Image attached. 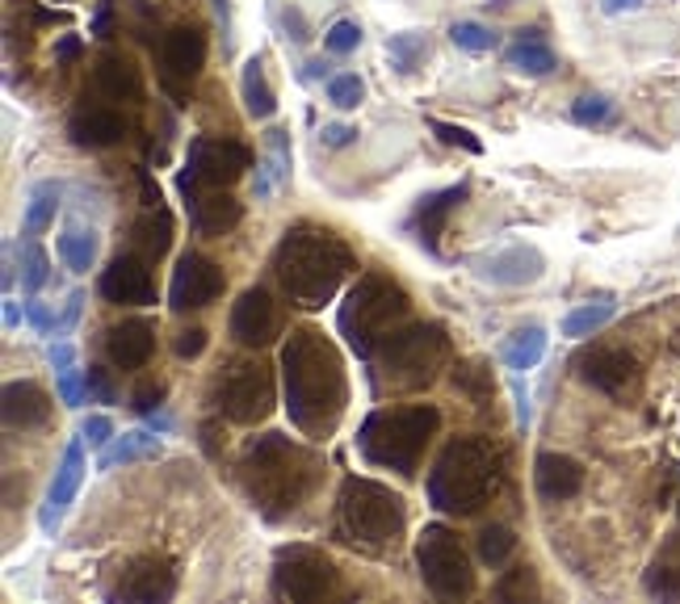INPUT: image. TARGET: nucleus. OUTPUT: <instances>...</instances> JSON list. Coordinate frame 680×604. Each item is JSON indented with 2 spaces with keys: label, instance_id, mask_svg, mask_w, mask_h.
<instances>
[{
  "label": "nucleus",
  "instance_id": "30",
  "mask_svg": "<svg viewBox=\"0 0 680 604\" xmlns=\"http://www.w3.org/2000/svg\"><path fill=\"white\" fill-rule=\"evenodd\" d=\"M130 240H135L139 256H148V261H160V256L172 248V219H169V210H160V206L148 210V214L135 223Z\"/></svg>",
  "mask_w": 680,
  "mask_h": 604
},
{
  "label": "nucleus",
  "instance_id": "6",
  "mask_svg": "<svg viewBox=\"0 0 680 604\" xmlns=\"http://www.w3.org/2000/svg\"><path fill=\"white\" fill-rule=\"evenodd\" d=\"M337 521L349 545H358L365 554H391L395 545L404 542L407 504L386 483L349 475V479L340 483Z\"/></svg>",
  "mask_w": 680,
  "mask_h": 604
},
{
  "label": "nucleus",
  "instance_id": "40",
  "mask_svg": "<svg viewBox=\"0 0 680 604\" xmlns=\"http://www.w3.org/2000/svg\"><path fill=\"white\" fill-rule=\"evenodd\" d=\"M642 584H647V592L659 596V601H672V596H680V559H672V554L656 559Z\"/></svg>",
  "mask_w": 680,
  "mask_h": 604
},
{
  "label": "nucleus",
  "instance_id": "23",
  "mask_svg": "<svg viewBox=\"0 0 680 604\" xmlns=\"http://www.w3.org/2000/svg\"><path fill=\"white\" fill-rule=\"evenodd\" d=\"M156 353V328L148 319H127L106 332V357L118 370H144Z\"/></svg>",
  "mask_w": 680,
  "mask_h": 604
},
{
  "label": "nucleus",
  "instance_id": "29",
  "mask_svg": "<svg viewBox=\"0 0 680 604\" xmlns=\"http://www.w3.org/2000/svg\"><path fill=\"white\" fill-rule=\"evenodd\" d=\"M240 93H244V109H248V118H256V123H265V118H274L277 114V93L269 88V81H265V63L261 60L244 63Z\"/></svg>",
  "mask_w": 680,
  "mask_h": 604
},
{
  "label": "nucleus",
  "instance_id": "44",
  "mask_svg": "<svg viewBox=\"0 0 680 604\" xmlns=\"http://www.w3.org/2000/svg\"><path fill=\"white\" fill-rule=\"evenodd\" d=\"M265 156H269V160H265V172H274L277 181L290 177V135H286V130H269V135H265Z\"/></svg>",
  "mask_w": 680,
  "mask_h": 604
},
{
  "label": "nucleus",
  "instance_id": "48",
  "mask_svg": "<svg viewBox=\"0 0 680 604\" xmlns=\"http://www.w3.org/2000/svg\"><path fill=\"white\" fill-rule=\"evenodd\" d=\"M85 391H88V403H114V382H109V370H102V365H88L85 370Z\"/></svg>",
  "mask_w": 680,
  "mask_h": 604
},
{
  "label": "nucleus",
  "instance_id": "8",
  "mask_svg": "<svg viewBox=\"0 0 680 604\" xmlns=\"http://www.w3.org/2000/svg\"><path fill=\"white\" fill-rule=\"evenodd\" d=\"M370 361L374 378L391 391H425L449 365V336L442 324H404L386 336Z\"/></svg>",
  "mask_w": 680,
  "mask_h": 604
},
{
  "label": "nucleus",
  "instance_id": "53",
  "mask_svg": "<svg viewBox=\"0 0 680 604\" xmlns=\"http://www.w3.org/2000/svg\"><path fill=\"white\" fill-rule=\"evenodd\" d=\"M319 139H323V147H349L353 139H358V130H353V126H344V123H332V126H323V130H319Z\"/></svg>",
  "mask_w": 680,
  "mask_h": 604
},
{
  "label": "nucleus",
  "instance_id": "20",
  "mask_svg": "<svg viewBox=\"0 0 680 604\" xmlns=\"http://www.w3.org/2000/svg\"><path fill=\"white\" fill-rule=\"evenodd\" d=\"M81 483H85V441H72L64 462H60V470H55V479L46 487V504H43V512H39L43 533H55V529H60V521H64L72 500H76V491H81Z\"/></svg>",
  "mask_w": 680,
  "mask_h": 604
},
{
  "label": "nucleus",
  "instance_id": "11",
  "mask_svg": "<svg viewBox=\"0 0 680 604\" xmlns=\"http://www.w3.org/2000/svg\"><path fill=\"white\" fill-rule=\"evenodd\" d=\"M253 165V151L235 139H190L185 168H181V189H227L244 177Z\"/></svg>",
  "mask_w": 680,
  "mask_h": 604
},
{
  "label": "nucleus",
  "instance_id": "49",
  "mask_svg": "<svg viewBox=\"0 0 680 604\" xmlns=\"http://www.w3.org/2000/svg\"><path fill=\"white\" fill-rule=\"evenodd\" d=\"M109 437H114V424H109V416H88L85 424H81V441H85L88 449H106Z\"/></svg>",
  "mask_w": 680,
  "mask_h": 604
},
{
  "label": "nucleus",
  "instance_id": "59",
  "mask_svg": "<svg viewBox=\"0 0 680 604\" xmlns=\"http://www.w3.org/2000/svg\"><path fill=\"white\" fill-rule=\"evenodd\" d=\"M621 9H638V0H605V13H621Z\"/></svg>",
  "mask_w": 680,
  "mask_h": 604
},
{
  "label": "nucleus",
  "instance_id": "60",
  "mask_svg": "<svg viewBox=\"0 0 680 604\" xmlns=\"http://www.w3.org/2000/svg\"><path fill=\"white\" fill-rule=\"evenodd\" d=\"M307 76H328V63L311 60V63H307Z\"/></svg>",
  "mask_w": 680,
  "mask_h": 604
},
{
  "label": "nucleus",
  "instance_id": "27",
  "mask_svg": "<svg viewBox=\"0 0 680 604\" xmlns=\"http://www.w3.org/2000/svg\"><path fill=\"white\" fill-rule=\"evenodd\" d=\"M97 88L106 93L109 102H135L144 93V81H139V67L123 55H102L97 60Z\"/></svg>",
  "mask_w": 680,
  "mask_h": 604
},
{
  "label": "nucleus",
  "instance_id": "50",
  "mask_svg": "<svg viewBox=\"0 0 680 604\" xmlns=\"http://www.w3.org/2000/svg\"><path fill=\"white\" fill-rule=\"evenodd\" d=\"M160 403H164V382H144V386H135V395H130V407H135L139 416H151Z\"/></svg>",
  "mask_w": 680,
  "mask_h": 604
},
{
  "label": "nucleus",
  "instance_id": "37",
  "mask_svg": "<svg viewBox=\"0 0 680 604\" xmlns=\"http://www.w3.org/2000/svg\"><path fill=\"white\" fill-rule=\"evenodd\" d=\"M386 55H391V63H395V72L400 76H412L416 67H421V60L428 55V42H425V34H391L386 39Z\"/></svg>",
  "mask_w": 680,
  "mask_h": 604
},
{
  "label": "nucleus",
  "instance_id": "5",
  "mask_svg": "<svg viewBox=\"0 0 680 604\" xmlns=\"http://www.w3.org/2000/svg\"><path fill=\"white\" fill-rule=\"evenodd\" d=\"M442 428V412L433 403H407V407H379L358 428V454L370 466H383L395 475H416L428 441Z\"/></svg>",
  "mask_w": 680,
  "mask_h": 604
},
{
  "label": "nucleus",
  "instance_id": "17",
  "mask_svg": "<svg viewBox=\"0 0 680 604\" xmlns=\"http://www.w3.org/2000/svg\"><path fill=\"white\" fill-rule=\"evenodd\" d=\"M148 256H114L109 269L102 273L97 290L114 307H151L156 303V277L148 269Z\"/></svg>",
  "mask_w": 680,
  "mask_h": 604
},
{
  "label": "nucleus",
  "instance_id": "26",
  "mask_svg": "<svg viewBox=\"0 0 680 604\" xmlns=\"http://www.w3.org/2000/svg\"><path fill=\"white\" fill-rule=\"evenodd\" d=\"M467 198V186H449L437 189V193H425L416 202V214H412V227H416V240L425 244V252H437V240L446 231V219L454 214V206Z\"/></svg>",
  "mask_w": 680,
  "mask_h": 604
},
{
  "label": "nucleus",
  "instance_id": "4",
  "mask_svg": "<svg viewBox=\"0 0 680 604\" xmlns=\"http://www.w3.org/2000/svg\"><path fill=\"white\" fill-rule=\"evenodd\" d=\"M504 483V458L484 437H454L428 470V504L446 517H475Z\"/></svg>",
  "mask_w": 680,
  "mask_h": 604
},
{
  "label": "nucleus",
  "instance_id": "21",
  "mask_svg": "<svg viewBox=\"0 0 680 604\" xmlns=\"http://www.w3.org/2000/svg\"><path fill=\"white\" fill-rule=\"evenodd\" d=\"M181 198H185V214H190V227L198 235H211V240L227 235L244 219L240 202L223 189H181Z\"/></svg>",
  "mask_w": 680,
  "mask_h": 604
},
{
  "label": "nucleus",
  "instance_id": "15",
  "mask_svg": "<svg viewBox=\"0 0 680 604\" xmlns=\"http://www.w3.org/2000/svg\"><path fill=\"white\" fill-rule=\"evenodd\" d=\"M470 269H475L479 282H488V286L517 290V286H533L546 273V256L533 248V244H509V248L479 256Z\"/></svg>",
  "mask_w": 680,
  "mask_h": 604
},
{
  "label": "nucleus",
  "instance_id": "2",
  "mask_svg": "<svg viewBox=\"0 0 680 604\" xmlns=\"http://www.w3.org/2000/svg\"><path fill=\"white\" fill-rule=\"evenodd\" d=\"M353 269H358L353 248L340 240L337 231L311 227V223L290 227L274 248L277 286L302 311H319L323 303H332Z\"/></svg>",
  "mask_w": 680,
  "mask_h": 604
},
{
  "label": "nucleus",
  "instance_id": "14",
  "mask_svg": "<svg viewBox=\"0 0 680 604\" xmlns=\"http://www.w3.org/2000/svg\"><path fill=\"white\" fill-rule=\"evenodd\" d=\"M206 67V34L198 25H172L160 42V81L172 97H181L198 72Z\"/></svg>",
  "mask_w": 680,
  "mask_h": 604
},
{
  "label": "nucleus",
  "instance_id": "19",
  "mask_svg": "<svg viewBox=\"0 0 680 604\" xmlns=\"http://www.w3.org/2000/svg\"><path fill=\"white\" fill-rule=\"evenodd\" d=\"M172 592H177V571L164 559H135L123 571L118 587H114V601L160 604V601H172Z\"/></svg>",
  "mask_w": 680,
  "mask_h": 604
},
{
  "label": "nucleus",
  "instance_id": "13",
  "mask_svg": "<svg viewBox=\"0 0 680 604\" xmlns=\"http://www.w3.org/2000/svg\"><path fill=\"white\" fill-rule=\"evenodd\" d=\"M223 286H227V277H223V269L214 265L211 256H202V252H185V256L177 261V269H172L169 307L177 315L202 311V307H211L214 298L223 294Z\"/></svg>",
  "mask_w": 680,
  "mask_h": 604
},
{
  "label": "nucleus",
  "instance_id": "47",
  "mask_svg": "<svg viewBox=\"0 0 680 604\" xmlns=\"http://www.w3.org/2000/svg\"><path fill=\"white\" fill-rule=\"evenodd\" d=\"M614 118V102L609 97H580L572 105V123L575 126H601Z\"/></svg>",
  "mask_w": 680,
  "mask_h": 604
},
{
  "label": "nucleus",
  "instance_id": "46",
  "mask_svg": "<svg viewBox=\"0 0 680 604\" xmlns=\"http://www.w3.org/2000/svg\"><path fill=\"white\" fill-rule=\"evenodd\" d=\"M46 282V252L34 244V240H25V248H22V290H39Z\"/></svg>",
  "mask_w": 680,
  "mask_h": 604
},
{
  "label": "nucleus",
  "instance_id": "43",
  "mask_svg": "<svg viewBox=\"0 0 680 604\" xmlns=\"http://www.w3.org/2000/svg\"><path fill=\"white\" fill-rule=\"evenodd\" d=\"M362 46V25L358 21H337L328 34H323V51L328 55H353Z\"/></svg>",
  "mask_w": 680,
  "mask_h": 604
},
{
  "label": "nucleus",
  "instance_id": "33",
  "mask_svg": "<svg viewBox=\"0 0 680 604\" xmlns=\"http://www.w3.org/2000/svg\"><path fill=\"white\" fill-rule=\"evenodd\" d=\"M454 386L470 399V403H479V407H488L491 399H496V378H491V365L488 361H454Z\"/></svg>",
  "mask_w": 680,
  "mask_h": 604
},
{
  "label": "nucleus",
  "instance_id": "54",
  "mask_svg": "<svg viewBox=\"0 0 680 604\" xmlns=\"http://www.w3.org/2000/svg\"><path fill=\"white\" fill-rule=\"evenodd\" d=\"M25 315H30V324H34V328H43V332H60V319H55V315L46 311L43 303H39V298H30V307H25Z\"/></svg>",
  "mask_w": 680,
  "mask_h": 604
},
{
  "label": "nucleus",
  "instance_id": "10",
  "mask_svg": "<svg viewBox=\"0 0 680 604\" xmlns=\"http://www.w3.org/2000/svg\"><path fill=\"white\" fill-rule=\"evenodd\" d=\"M337 587V563L316 545H281L274 559V592L290 604L323 601Z\"/></svg>",
  "mask_w": 680,
  "mask_h": 604
},
{
  "label": "nucleus",
  "instance_id": "56",
  "mask_svg": "<svg viewBox=\"0 0 680 604\" xmlns=\"http://www.w3.org/2000/svg\"><path fill=\"white\" fill-rule=\"evenodd\" d=\"M51 365H55V374L67 370V365H72V349H67V345H51Z\"/></svg>",
  "mask_w": 680,
  "mask_h": 604
},
{
  "label": "nucleus",
  "instance_id": "34",
  "mask_svg": "<svg viewBox=\"0 0 680 604\" xmlns=\"http://www.w3.org/2000/svg\"><path fill=\"white\" fill-rule=\"evenodd\" d=\"M60 261H64L72 273L93 269V261H97V231L72 223V227L60 235Z\"/></svg>",
  "mask_w": 680,
  "mask_h": 604
},
{
  "label": "nucleus",
  "instance_id": "42",
  "mask_svg": "<svg viewBox=\"0 0 680 604\" xmlns=\"http://www.w3.org/2000/svg\"><path fill=\"white\" fill-rule=\"evenodd\" d=\"M365 97V84L358 72H337V76H328V102L337 105V109H358Z\"/></svg>",
  "mask_w": 680,
  "mask_h": 604
},
{
  "label": "nucleus",
  "instance_id": "58",
  "mask_svg": "<svg viewBox=\"0 0 680 604\" xmlns=\"http://www.w3.org/2000/svg\"><path fill=\"white\" fill-rule=\"evenodd\" d=\"M214 13L223 21V30H232V4H227V0H214Z\"/></svg>",
  "mask_w": 680,
  "mask_h": 604
},
{
  "label": "nucleus",
  "instance_id": "41",
  "mask_svg": "<svg viewBox=\"0 0 680 604\" xmlns=\"http://www.w3.org/2000/svg\"><path fill=\"white\" fill-rule=\"evenodd\" d=\"M449 42L458 46V51H470V55H484V51H491L496 46V34H491L488 25H479V21H454L449 25Z\"/></svg>",
  "mask_w": 680,
  "mask_h": 604
},
{
  "label": "nucleus",
  "instance_id": "9",
  "mask_svg": "<svg viewBox=\"0 0 680 604\" xmlns=\"http://www.w3.org/2000/svg\"><path fill=\"white\" fill-rule=\"evenodd\" d=\"M416 563H421V580L433 596H470L475 587V571H470V554L463 550L458 533L446 524H425L421 542H416Z\"/></svg>",
  "mask_w": 680,
  "mask_h": 604
},
{
  "label": "nucleus",
  "instance_id": "45",
  "mask_svg": "<svg viewBox=\"0 0 680 604\" xmlns=\"http://www.w3.org/2000/svg\"><path fill=\"white\" fill-rule=\"evenodd\" d=\"M428 130L442 139L446 147H463V151H470V156H484V144L470 135L467 126H454V123H442V118H428Z\"/></svg>",
  "mask_w": 680,
  "mask_h": 604
},
{
  "label": "nucleus",
  "instance_id": "38",
  "mask_svg": "<svg viewBox=\"0 0 680 604\" xmlns=\"http://www.w3.org/2000/svg\"><path fill=\"white\" fill-rule=\"evenodd\" d=\"M538 596V575H533V566H509L500 580H496V601L504 604H525Z\"/></svg>",
  "mask_w": 680,
  "mask_h": 604
},
{
  "label": "nucleus",
  "instance_id": "7",
  "mask_svg": "<svg viewBox=\"0 0 680 604\" xmlns=\"http://www.w3.org/2000/svg\"><path fill=\"white\" fill-rule=\"evenodd\" d=\"M407 311H412V298H407V290L395 277H386V273H362L349 286L344 303H340L337 328L344 336V345L362 357V361H370V357L379 353V345H383L386 336L395 332V328H404Z\"/></svg>",
  "mask_w": 680,
  "mask_h": 604
},
{
  "label": "nucleus",
  "instance_id": "3",
  "mask_svg": "<svg viewBox=\"0 0 680 604\" xmlns=\"http://www.w3.org/2000/svg\"><path fill=\"white\" fill-rule=\"evenodd\" d=\"M319 470L323 466L307 445L290 441L286 433H265L248 441L240 462V483L269 521H281L316 491Z\"/></svg>",
  "mask_w": 680,
  "mask_h": 604
},
{
  "label": "nucleus",
  "instance_id": "25",
  "mask_svg": "<svg viewBox=\"0 0 680 604\" xmlns=\"http://www.w3.org/2000/svg\"><path fill=\"white\" fill-rule=\"evenodd\" d=\"M67 135H72V144L85 147V151H102V147H114L127 135V123H123L118 109L93 105V109H81V114L67 123Z\"/></svg>",
  "mask_w": 680,
  "mask_h": 604
},
{
  "label": "nucleus",
  "instance_id": "16",
  "mask_svg": "<svg viewBox=\"0 0 680 604\" xmlns=\"http://www.w3.org/2000/svg\"><path fill=\"white\" fill-rule=\"evenodd\" d=\"M227 328H232L235 345H244V349H265V345H269V340L281 332V315H277V303L265 290H261V286L244 290L232 303V319H227Z\"/></svg>",
  "mask_w": 680,
  "mask_h": 604
},
{
  "label": "nucleus",
  "instance_id": "28",
  "mask_svg": "<svg viewBox=\"0 0 680 604\" xmlns=\"http://www.w3.org/2000/svg\"><path fill=\"white\" fill-rule=\"evenodd\" d=\"M504 60H509L512 72H521V76H530V81H542V76H551L554 72V51L538 39V34H521V39L504 51Z\"/></svg>",
  "mask_w": 680,
  "mask_h": 604
},
{
  "label": "nucleus",
  "instance_id": "12",
  "mask_svg": "<svg viewBox=\"0 0 680 604\" xmlns=\"http://www.w3.org/2000/svg\"><path fill=\"white\" fill-rule=\"evenodd\" d=\"M274 374L261 361H240L227 378L219 382V412L232 424H261L274 412Z\"/></svg>",
  "mask_w": 680,
  "mask_h": 604
},
{
  "label": "nucleus",
  "instance_id": "24",
  "mask_svg": "<svg viewBox=\"0 0 680 604\" xmlns=\"http://www.w3.org/2000/svg\"><path fill=\"white\" fill-rule=\"evenodd\" d=\"M533 487H538V496L542 500H572L580 496V487H584V466L567 454H538L533 462Z\"/></svg>",
  "mask_w": 680,
  "mask_h": 604
},
{
  "label": "nucleus",
  "instance_id": "52",
  "mask_svg": "<svg viewBox=\"0 0 680 604\" xmlns=\"http://www.w3.org/2000/svg\"><path fill=\"white\" fill-rule=\"evenodd\" d=\"M172 349H177V357H181V361H193V357H202V353H206V328H185V332L177 336V345H172Z\"/></svg>",
  "mask_w": 680,
  "mask_h": 604
},
{
  "label": "nucleus",
  "instance_id": "22",
  "mask_svg": "<svg viewBox=\"0 0 680 604\" xmlns=\"http://www.w3.org/2000/svg\"><path fill=\"white\" fill-rule=\"evenodd\" d=\"M0 416H4V428H43L51 420V395H46L39 382H9L4 395H0Z\"/></svg>",
  "mask_w": 680,
  "mask_h": 604
},
{
  "label": "nucleus",
  "instance_id": "39",
  "mask_svg": "<svg viewBox=\"0 0 680 604\" xmlns=\"http://www.w3.org/2000/svg\"><path fill=\"white\" fill-rule=\"evenodd\" d=\"M512 550H517V538H512L509 524H488L479 533V559L488 566H504L512 559Z\"/></svg>",
  "mask_w": 680,
  "mask_h": 604
},
{
  "label": "nucleus",
  "instance_id": "57",
  "mask_svg": "<svg viewBox=\"0 0 680 604\" xmlns=\"http://www.w3.org/2000/svg\"><path fill=\"white\" fill-rule=\"evenodd\" d=\"M76 55H81V42H76V39H64V42H60V60L72 63Z\"/></svg>",
  "mask_w": 680,
  "mask_h": 604
},
{
  "label": "nucleus",
  "instance_id": "35",
  "mask_svg": "<svg viewBox=\"0 0 680 604\" xmlns=\"http://www.w3.org/2000/svg\"><path fill=\"white\" fill-rule=\"evenodd\" d=\"M614 298H596V303H584V307H575V311L563 315V336H593L601 332L609 319H614Z\"/></svg>",
  "mask_w": 680,
  "mask_h": 604
},
{
  "label": "nucleus",
  "instance_id": "55",
  "mask_svg": "<svg viewBox=\"0 0 680 604\" xmlns=\"http://www.w3.org/2000/svg\"><path fill=\"white\" fill-rule=\"evenodd\" d=\"M281 25H286V30H295V39H298V42L311 39V34H307V18H302L298 9H286V13H281Z\"/></svg>",
  "mask_w": 680,
  "mask_h": 604
},
{
  "label": "nucleus",
  "instance_id": "31",
  "mask_svg": "<svg viewBox=\"0 0 680 604\" xmlns=\"http://www.w3.org/2000/svg\"><path fill=\"white\" fill-rule=\"evenodd\" d=\"M500 357H504V365H509V370H517V374H530L533 365L546 357V332H542L538 324H533V328H521V332H512L509 340H504Z\"/></svg>",
  "mask_w": 680,
  "mask_h": 604
},
{
  "label": "nucleus",
  "instance_id": "1",
  "mask_svg": "<svg viewBox=\"0 0 680 604\" xmlns=\"http://www.w3.org/2000/svg\"><path fill=\"white\" fill-rule=\"evenodd\" d=\"M286 412L302 437L328 441L349 407V374L340 349L319 328H295L281 345Z\"/></svg>",
  "mask_w": 680,
  "mask_h": 604
},
{
  "label": "nucleus",
  "instance_id": "18",
  "mask_svg": "<svg viewBox=\"0 0 680 604\" xmlns=\"http://www.w3.org/2000/svg\"><path fill=\"white\" fill-rule=\"evenodd\" d=\"M580 378L609 399H626L638 386V361L626 349H593L580 357Z\"/></svg>",
  "mask_w": 680,
  "mask_h": 604
},
{
  "label": "nucleus",
  "instance_id": "32",
  "mask_svg": "<svg viewBox=\"0 0 680 604\" xmlns=\"http://www.w3.org/2000/svg\"><path fill=\"white\" fill-rule=\"evenodd\" d=\"M164 445L156 433H123V437L106 445L102 449V462H97V470H114V466H127V462H144V458H156Z\"/></svg>",
  "mask_w": 680,
  "mask_h": 604
},
{
  "label": "nucleus",
  "instance_id": "36",
  "mask_svg": "<svg viewBox=\"0 0 680 604\" xmlns=\"http://www.w3.org/2000/svg\"><path fill=\"white\" fill-rule=\"evenodd\" d=\"M55 210H60V186H51V181L34 186L30 206H25V235H39V231L51 227L55 223Z\"/></svg>",
  "mask_w": 680,
  "mask_h": 604
},
{
  "label": "nucleus",
  "instance_id": "51",
  "mask_svg": "<svg viewBox=\"0 0 680 604\" xmlns=\"http://www.w3.org/2000/svg\"><path fill=\"white\" fill-rule=\"evenodd\" d=\"M60 399H64L67 407H81V403H85V399H88L85 378L76 374L72 365H67V370H60Z\"/></svg>",
  "mask_w": 680,
  "mask_h": 604
}]
</instances>
